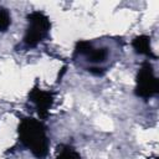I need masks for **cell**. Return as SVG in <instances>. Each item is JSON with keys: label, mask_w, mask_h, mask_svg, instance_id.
I'll list each match as a JSON object with an SVG mask.
<instances>
[{"label": "cell", "mask_w": 159, "mask_h": 159, "mask_svg": "<svg viewBox=\"0 0 159 159\" xmlns=\"http://www.w3.org/2000/svg\"><path fill=\"white\" fill-rule=\"evenodd\" d=\"M122 39L78 40L75 43L72 60L78 67L101 77L116 63L118 50H122Z\"/></svg>", "instance_id": "6da1fadb"}, {"label": "cell", "mask_w": 159, "mask_h": 159, "mask_svg": "<svg viewBox=\"0 0 159 159\" xmlns=\"http://www.w3.org/2000/svg\"><path fill=\"white\" fill-rule=\"evenodd\" d=\"M17 139L35 158L45 159L50 149L47 127L42 120L34 117H24L17 127Z\"/></svg>", "instance_id": "7a4b0ae2"}, {"label": "cell", "mask_w": 159, "mask_h": 159, "mask_svg": "<svg viewBox=\"0 0 159 159\" xmlns=\"http://www.w3.org/2000/svg\"><path fill=\"white\" fill-rule=\"evenodd\" d=\"M27 27L20 43L21 50H32L45 41L51 30L50 17L41 10H34L27 14Z\"/></svg>", "instance_id": "3957f363"}, {"label": "cell", "mask_w": 159, "mask_h": 159, "mask_svg": "<svg viewBox=\"0 0 159 159\" xmlns=\"http://www.w3.org/2000/svg\"><path fill=\"white\" fill-rule=\"evenodd\" d=\"M134 93L137 97L149 99L159 93V80L154 73L153 65L149 61H143L135 76Z\"/></svg>", "instance_id": "277c9868"}, {"label": "cell", "mask_w": 159, "mask_h": 159, "mask_svg": "<svg viewBox=\"0 0 159 159\" xmlns=\"http://www.w3.org/2000/svg\"><path fill=\"white\" fill-rule=\"evenodd\" d=\"M29 101L35 106L40 119H47L55 102V93L52 91L42 89L35 84L29 92Z\"/></svg>", "instance_id": "5b68a950"}, {"label": "cell", "mask_w": 159, "mask_h": 159, "mask_svg": "<svg viewBox=\"0 0 159 159\" xmlns=\"http://www.w3.org/2000/svg\"><path fill=\"white\" fill-rule=\"evenodd\" d=\"M134 52L137 55L145 56L149 60H157V55L153 52L152 45H150V37L148 35H138L135 36L130 42Z\"/></svg>", "instance_id": "8992f818"}, {"label": "cell", "mask_w": 159, "mask_h": 159, "mask_svg": "<svg viewBox=\"0 0 159 159\" xmlns=\"http://www.w3.org/2000/svg\"><path fill=\"white\" fill-rule=\"evenodd\" d=\"M55 159H82L81 154L70 144H60Z\"/></svg>", "instance_id": "52a82bcc"}, {"label": "cell", "mask_w": 159, "mask_h": 159, "mask_svg": "<svg viewBox=\"0 0 159 159\" xmlns=\"http://www.w3.org/2000/svg\"><path fill=\"white\" fill-rule=\"evenodd\" d=\"M10 25H11L10 11L6 7L0 6V32H6Z\"/></svg>", "instance_id": "ba28073f"}]
</instances>
